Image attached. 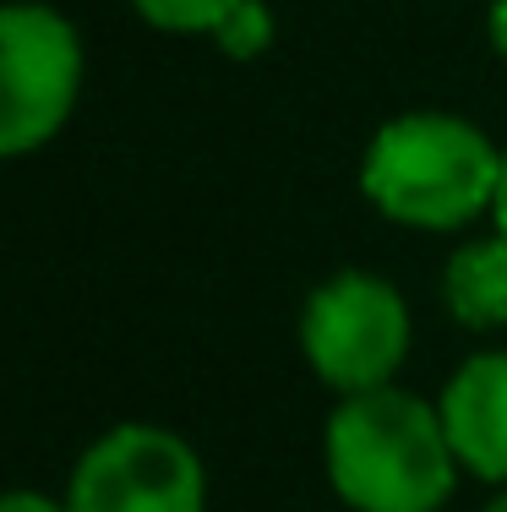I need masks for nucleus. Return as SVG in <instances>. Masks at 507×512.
<instances>
[{"mask_svg": "<svg viewBox=\"0 0 507 512\" xmlns=\"http://www.w3.org/2000/svg\"><path fill=\"white\" fill-rule=\"evenodd\" d=\"M453 463L442 409L393 387L355 393L328 425V474L360 512H437L453 491Z\"/></svg>", "mask_w": 507, "mask_h": 512, "instance_id": "nucleus-1", "label": "nucleus"}, {"mask_svg": "<svg viewBox=\"0 0 507 512\" xmlns=\"http://www.w3.org/2000/svg\"><path fill=\"white\" fill-rule=\"evenodd\" d=\"M502 153L458 115H404L366 153V197L398 224L453 229L497 197Z\"/></svg>", "mask_w": 507, "mask_h": 512, "instance_id": "nucleus-2", "label": "nucleus"}, {"mask_svg": "<svg viewBox=\"0 0 507 512\" xmlns=\"http://www.w3.org/2000/svg\"><path fill=\"white\" fill-rule=\"evenodd\" d=\"M82 88V44L50 6H0V158L66 126Z\"/></svg>", "mask_w": 507, "mask_h": 512, "instance_id": "nucleus-3", "label": "nucleus"}, {"mask_svg": "<svg viewBox=\"0 0 507 512\" xmlns=\"http://www.w3.org/2000/svg\"><path fill=\"white\" fill-rule=\"evenodd\" d=\"M306 360L338 393H371L388 387V376L409 355V311L382 278L344 273L317 289L306 306Z\"/></svg>", "mask_w": 507, "mask_h": 512, "instance_id": "nucleus-4", "label": "nucleus"}, {"mask_svg": "<svg viewBox=\"0 0 507 512\" xmlns=\"http://www.w3.org/2000/svg\"><path fill=\"white\" fill-rule=\"evenodd\" d=\"M71 512H202V463L175 431L120 425L71 474Z\"/></svg>", "mask_w": 507, "mask_h": 512, "instance_id": "nucleus-5", "label": "nucleus"}, {"mask_svg": "<svg viewBox=\"0 0 507 512\" xmlns=\"http://www.w3.org/2000/svg\"><path fill=\"white\" fill-rule=\"evenodd\" d=\"M442 425L464 469L507 480V355H475L442 393Z\"/></svg>", "mask_w": 507, "mask_h": 512, "instance_id": "nucleus-6", "label": "nucleus"}, {"mask_svg": "<svg viewBox=\"0 0 507 512\" xmlns=\"http://www.w3.org/2000/svg\"><path fill=\"white\" fill-rule=\"evenodd\" d=\"M448 306L464 327L507 322V240H475L448 267Z\"/></svg>", "mask_w": 507, "mask_h": 512, "instance_id": "nucleus-7", "label": "nucleus"}, {"mask_svg": "<svg viewBox=\"0 0 507 512\" xmlns=\"http://www.w3.org/2000/svg\"><path fill=\"white\" fill-rule=\"evenodd\" d=\"M131 6L153 28H169V33H219L240 0H131Z\"/></svg>", "mask_w": 507, "mask_h": 512, "instance_id": "nucleus-8", "label": "nucleus"}, {"mask_svg": "<svg viewBox=\"0 0 507 512\" xmlns=\"http://www.w3.org/2000/svg\"><path fill=\"white\" fill-rule=\"evenodd\" d=\"M268 39H273V17H268L262 0H240V6L224 17V28H219V50L235 55V60L268 50Z\"/></svg>", "mask_w": 507, "mask_h": 512, "instance_id": "nucleus-9", "label": "nucleus"}, {"mask_svg": "<svg viewBox=\"0 0 507 512\" xmlns=\"http://www.w3.org/2000/svg\"><path fill=\"white\" fill-rule=\"evenodd\" d=\"M0 512H71V507H55L50 496H33V491H17V496H0Z\"/></svg>", "mask_w": 507, "mask_h": 512, "instance_id": "nucleus-10", "label": "nucleus"}, {"mask_svg": "<svg viewBox=\"0 0 507 512\" xmlns=\"http://www.w3.org/2000/svg\"><path fill=\"white\" fill-rule=\"evenodd\" d=\"M491 213H497V235L507 240V153H502V175H497V197H491Z\"/></svg>", "mask_w": 507, "mask_h": 512, "instance_id": "nucleus-11", "label": "nucleus"}, {"mask_svg": "<svg viewBox=\"0 0 507 512\" xmlns=\"http://www.w3.org/2000/svg\"><path fill=\"white\" fill-rule=\"evenodd\" d=\"M491 39H497V50L507 55V0H497V6H491Z\"/></svg>", "mask_w": 507, "mask_h": 512, "instance_id": "nucleus-12", "label": "nucleus"}, {"mask_svg": "<svg viewBox=\"0 0 507 512\" xmlns=\"http://www.w3.org/2000/svg\"><path fill=\"white\" fill-rule=\"evenodd\" d=\"M486 512H507V496H497V502H491Z\"/></svg>", "mask_w": 507, "mask_h": 512, "instance_id": "nucleus-13", "label": "nucleus"}]
</instances>
